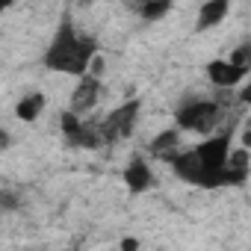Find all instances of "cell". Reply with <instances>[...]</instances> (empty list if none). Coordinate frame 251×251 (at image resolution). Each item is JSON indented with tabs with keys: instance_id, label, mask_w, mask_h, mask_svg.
<instances>
[{
	"instance_id": "obj_18",
	"label": "cell",
	"mask_w": 251,
	"mask_h": 251,
	"mask_svg": "<svg viewBox=\"0 0 251 251\" xmlns=\"http://www.w3.org/2000/svg\"><path fill=\"white\" fill-rule=\"evenodd\" d=\"M121 248H124V251H133V248H139V242H136V239H124Z\"/></svg>"
},
{
	"instance_id": "obj_6",
	"label": "cell",
	"mask_w": 251,
	"mask_h": 251,
	"mask_svg": "<svg viewBox=\"0 0 251 251\" xmlns=\"http://www.w3.org/2000/svg\"><path fill=\"white\" fill-rule=\"evenodd\" d=\"M242 68H236L230 59H213L210 65H207V77L213 80V86H233V83H239L242 80Z\"/></svg>"
},
{
	"instance_id": "obj_11",
	"label": "cell",
	"mask_w": 251,
	"mask_h": 251,
	"mask_svg": "<svg viewBox=\"0 0 251 251\" xmlns=\"http://www.w3.org/2000/svg\"><path fill=\"white\" fill-rule=\"evenodd\" d=\"M177 145V130H163L154 142H151V151L157 154V157H163V160H172L175 154H172V148Z\"/></svg>"
},
{
	"instance_id": "obj_19",
	"label": "cell",
	"mask_w": 251,
	"mask_h": 251,
	"mask_svg": "<svg viewBox=\"0 0 251 251\" xmlns=\"http://www.w3.org/2000/svg\"><path fill=\"white\" fill-rule=\"evenodd\" d=\"M242 145H245V148H251V127L242 133Z\"/></svg>"
},
{
	"instance_id": "obj_12",
	"label": "cell",
	"mask_w": 251,
	"mask_h": 251,
	"mask_svg": "<svg viewBox=\"0 0 251 251\" xmlns=\"http://www.w3.org/2000/svg\"><path fill=\"white\" fill-rule=\"evenodd\" d=\"M59 124H62V133H65V139L74 145V142H77V136L83 133V124H80L77 112H74V109H65V112H62V118H59Z\"/></svg>"
},
{
	"instance_id": "obj_16",
	"label": "cell",
	"mask_w": 251,
	"mask_h": 251,
	"mask_svg": "<svg viewBox=\"0 0 251 251\" xmlns=\"http://www.w3.org/2000/svg\"><path fill=\"white\" fill-rule=\"evenodd\" d=\"M89 71L95 74V77H100V71H103V59L95 53V59H92V65H89Z\"/></svg>"
},
{
	"instance_id": "obj_17",
	"label": "cell",
	"mask_w": 251,
	"mask_h": 251,
	"mask_svg": "<svg viewBox=\"0 0 251 251\" xmlns=\"http://www.w3.org/2000/svg\"><path fill=\"white\" fill-rule=\"evenodd\" d=\"M239 100H242V103H248V106H251V80H248V86H245V89H242V92H239Z\"/></svg>"
},
{
	"instance_id": "obj_9",
	"label": "cell",
	"mask_w": 251,
	"mask_h": 251,
	"mask_svg": "<svg viewBox=\"0 0 251 251\" xmlns=\"http://www.w3.org/2000/svg\"><path fill=\"white\" fill-rule=\"evenodd\" d=\"M124 183H127V189L130 192H145V189H151V183H154V177H151V169L142 163V160H133L127 169H124Z\"/></svg>"
},
{
	"instance_id": "obj_20",
	"label": "cell",
	"mask_w": 251,
	"mask_h": 251,
	"mask_svg": "<svg viewBox=\"0 0 251 251\" xmlns=\"http://www.w3.org/2000/svg\"><path fill=\"white\" fill-rule=\"evenodd\" d=\"M0 6H3V9H9V6H12V0H0Z\"/></svg>"
},
{
	"instance_id": "obj_14",
	"label": "cell",
	"mask_w": 251,
	"mask_h": 251,
	"mask_svg": "<svg viewBox=\"0 0 251 251\" xmlns=\"http://www.w3.org/2000/svg\"><path fill=\"white\" fill-rule=\"evenodd\" d=\"M227 59H230V62H233L236 68L248 71V68H251V48H248V45H242V48H236V50H233V53H230Z\"/></svg>"
},
{
	"instance_id": "obj_4",
	"label": "cell",
	"mask_w": 251,
	"mask_h": 251,
	"mask_svg": "<svg viewBox=\"0 0 251 251\" xmlns=\"http://www.w3.org/2000/svg\"><path fill=\"white\" fill-rule=\"evenodd\" d=\"M195 154L201 157V163H204L207 169H222V166H227V160H230V133H219V136L204 139V142L195 148Z\"/></svg>"
},
{
	"instance_id": "obj_3",
	"label": "cell",
	"mask_w": 251,
	"mask_h": 251,
	"mask_svg": "<svg viewBox=\"0 0 251 251\" xmlns=\"http://www.w3.org/2000/svg\"><path fill=\"white\" fill-rule=\"evenodd\" d=\"M219 121V106L210 100H195L177 109V124L183 130H213V124Z\"/></svg>"
},
{
	"instance_id": "obj_7",
	"label": "cell",
	"mask_w": 251,
	"mask_h": 251,
	"mask_svg": "<svg viewBox=\"0 0 251 251\" xmlns=\"http://www.w3.org/2000/svg\"><path fill=\"white\" fill-rule=\"evenodd\" d=\"M227 9H230V0H207V3L201 6V12H198V30L204 33V30L219 27L225 21Z\"/></svg>"
},
{
	"instance_id": "obj_8",
	"label": "cell",
	"mask_w": 251,
	"mask_h": 251,
	"mask_svg": "<svg viewBox=\"0 0 251 251\" xmlns=\"http://www.w3.org/2000/svg\"><path fill=\"white\" fill-rule=\"evenodd\" d=\"M172 166H175V172H177L183 180H189V183H198V177H201V172H204V163H201V157H198L195 151L175 154V157H172Z\"/></svg>"
},
{
	"instance_id": "obj_2",
	"label": "cell",
	"mask_w": 251,
	"mask_h": 251,
	"mask_svg": "<svg viewBox=\"0 0 251 251\" xmlns=\"http://www.w3.org/2000/svg\"><path fill=\"white\" fill-rule=\"evenodd\" d=\"M136 115H139V100H127L121 103L118 109H112L103 124H100V136L109 142V139H127L133 133V124H136Z\"/></svg>"
},
{
	"instance_id": "obj_15",
	"label": "cell",
	"mask_w": 251,
	"mask_h": 251,
	"mask_svg": "<svg viewBox=\"0 0 251 251\" xmlns=\"http://www.w3.org/2000/svg\"><path fill=\"white\" fill-rule=\"evenodd\" d=\"M227 166H233V169H248V148L242 145L239 151H230V160H227Z\"/></svg>"
},
{
	"instance_id": "obj_1",
	"label": "cell",
	"mask_w": 251,
	"mask_h": 251,
	"mask_svg": "<svg viewBox=\"0 0 251 251\" xmlns=\"http://www.w3.org/2000/svg\"><path fill=\"white\" fill-rule=\"evenodd\" d=\"M95 53H98L95 39H80L71 24H62L59 33H56V39H53V45L45 53V65L53 68V71H62V74L83 77L89 71Z\"/></svg>"
},
{
	"instance_id": "obj_5",
	"label": "cell",
	"mask_w": 251,
	"mask_h": 251,
	"mask_svg": "<svg viewBox=\"0 0 251 251\" xmlns=\"http://www.w3.org/2000/svg\"><path fill=\"white\" fill-rule=\"evenodd\" d=\"M98 95H100V80L95 74H83L80 86L74 89L71 95V109L74 112H83V109H92L98 103Z\"/></svg>"
},
{
	"instance_id": "obj_13",
	"label": "cell",
	"mask_w": 251,
	"mask_h": 251,
	"mask_svg": "<svg viewBox=\"0 0 251 251\" xmlns=\"http://www.w3.org/2000/svg\"><path fill=\"white\" fill-rule=\"evenodd\" d=\"M169 9H172V0H145V6H142V18L157 21V18H163Z\"/></svg>"
},
{
	"instance_id": "obj_10",
	"label": "cell",
	"mask_w": 251,
	"mask_h": 251,
	"mask_svg": "<svg viewBox=\"0 0 251 251\" xmlns=\"http://www.w3.org/2000/svg\"><path fill=\"white\" fill-rule=\"evenodd\" d=\"M42 109H45V95H27V98L18 100L15 115H18L21 121H36Z\"/></svg>"
}]
</instances>
